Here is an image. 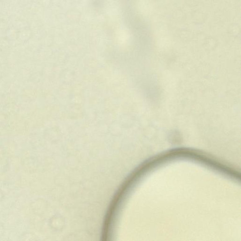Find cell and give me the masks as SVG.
<instances>
[{"instance_id": "cell-1", "label": "cell", "mask_w": 241, "mask_h": 241, "mask_svg": "<svg viewBox=\"0 0 241 241\" xmlns=\"http://www.w3.org/2000/svg\"><path fill=\"white\" fill-rule=\"evenodd\" d=\"M3 230L4 229H3V225H1V224H0V236H1V234H3Z\"/></svg>"}, {"instance_id": "cell-2", "label": "cell", "mask_w": 241, "mask_h": 241, "mask_svg": "<svg viewBox=\"0 0 241 241\" xmlns=\"http://www.w3.org/2000/svg\"><path fill=\"white\" fill-rule=\"evenodd\" d=\"M3 194H2V192L1 191V190H0V201H1L2 197H3Z\"/></svg>"}]
</instances>
